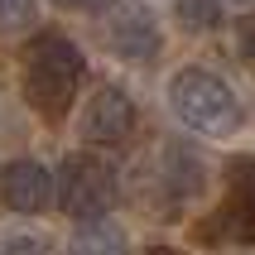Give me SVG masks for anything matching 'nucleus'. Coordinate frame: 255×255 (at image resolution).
<instances>
[{
  "mask_svg": "<svg viewBox=\"0 0 255 255\" xmlns=\"http://www.w3.org/2000/svg\"><path fill=\"white\" fill-rule=\"evenodd\" d=\"M87 82V53L68 34L39 29L19 58V92L43 121H63Z\"/></svg>",
  "mask_w": 255,
  "mask_h": 255,
  "instance_id": "1",
  "label": "nucleus"
},
{
  "mask_svg": "<svg viewBox=\"0 0 255 255\" xmlns=\"http://www.w3.org/2000/svg\"><path fill=\"white\" fill-rule=\"evenodd\" d=\"M130 193L144 212L178 217L188 202L207 193V159L183 140H159L149 154L130 169Z\"/></svg>",
  "mask_w": 255,
  "mask_h": 255,
  "instance_id": "2",
  "label": "nucleus"
},
{
  "mask_svg": "<svg viewBox=\"0 0 255 255\" xmlns=\"http://www.w3.org/2000/svg\"><path fill=\"white\" fill-rule=\"evenodd\" d=\"M169 111L202 140H231L246 126V106L217 68L183 63L169 77Z\"/></svg>",
  "mask_w": 255,
  "mask_h": 255,
  "instance_id": "3",
  "label": "nucleus"
},
{
  "mask_svg": "<svg viewBox=\"0 0 255 255\" xmlns=\"http://www.w3.org/2000/svg\"><path fill=\"white\" fill-rule=\"evenodd\" d=\"M58 207L72 217V222H97V217H111L116 193H121V178H116V164L101 159L97 149H72V154L58 159Z\"/></svg>",
  "mask_w": 255,
  "mask_h": 255,
  "instance_id": "4",
  "label": "nucleus"
},
{
  "mask_svg": "<svg viewBox=\"0 0 255 255\" xmlns=\"http://www.w3.org/2000/svg\"><path fill=\"white\" fill-rule=\"evenodd\" d=\"M101 43H106V53L121 58V63H154L159 48H164V29H159L154 10L144 5V0H111L106 10H101Z\"/></svg>",
  "mask_w": 255,
  "mask_h": 255,
  "instance_id": "5",
  "label": "nucleus"
},
{
  "mask_svg": "<svg viewBox=\"0 0 255 255\" xmlns=\"http://www.w3.org/2000/svg\"><path fill=\"white\" fill-rule=\"evenodd\" d=\"M140 126V111H135V97H130L126 87H97L92 97L82 101V111H77V140L92 144V149H121V144L135 135Z\"/></svg>",
  "mask_w": 255,
  "mask_h": 255,
  "instance_id": "6",
  "label": "nucleus"
},
{
  "mask_svg": "<svg viewBox=\"0 0 255 255\" xmlns=\"http://www.w3.org/2000/svg\"><path fill=\"white\" fill-rule=\"evenodd\" d=\"M58 202V178L43 159L24 154V159H10L0 169V207L14 217H39Z\"/></svg>",
  "mask_w": 255,
  "mask_h": 255,
  "instance_id": "7",
  "label": "nucleus"
},
{
  "mask_svg": "<svg viewBox=\"0 0 255 255\" xmlns=\"http://www.w3.org/2000/svg\"><path fill=\"white\" fill-rule=\"evenodd\" d=\"M198 236L212 246H255V202L227 193V202H217V212L198 222Z\"/></svg>",
  "mask_w": 255,
  "mask_h": 255,
  "instance_id": "8",
  "label": "nucleus"
},
{
  "mask_svg": "<svg viewBox=\"0 0 255 255\" xmlns=\"http://www.w3.org/2000/svg\"><path fill=\"white\" fill-rule=\"evenodd\" d=\"M68 255H130V231L116 217H97V222H77Z\"/></svg>",
  "mask_w": 255,
  "mask_h": 255,
  "instance_id": "9",
  "label": "nucleus"
},
{
  "mask_svg": "<svg viewBox=\"0 0 255 255\" xmlns=\"http://www.w3.org/2000/svg\"><path fill=\"white\" fill-rule=\"evenodd\" d=\"M173 19L188 34H212L222 24V0H173Z\"/></svg>",
  "mask_w": 255,
  "mask_h": 255,
  "instance_id": "10",
  "label": "nucleus"
},
{
  "mask_svg": "<svg viewBox=\"0 0 255 255\" xmlns=\"http://www.w3.org/2000/svg\"><path fill=\"white\" fill-rule=\"evenodd\" d=\"M39 24V0H0V39H19Z\"/></svg>",
  "mask_w": 255,
  "mask_h": 255,
  "instance_id": "11",
  "label": "nucleus"
},
{
  "mask_svg": "<svg viewBox=\"0 0 255 255\" xmlns=\"http://www.w3.org/2000/svg\"><path fill=\"white\" fill-rule=\"evenodd\" d=\"M231 48H236V58L255 72V10L236 14V24H231Z\"/></svg>",
  "mask_w": 255,
  "mask_h": 255,
  "instance_id": "12",
  "label": "nucleus"
},
{
  "mask_svg": "<svg viewBox=\"0 0 255 255\" xmlns=\"http://www.w3.org/2000/svg\"><path fill=\"white\" fill-rule=\"evenodd\" d=\"M227 188L255 202V154H236L227 164Z\"/></svg>",
  "mask_w": 255,
  "mask_h": 255,
  "instance_id": "13",
  "label": "nucleus"
},
{
  "mask_svg": "<svg viewBox=\"0 0 255 255\" xmlns=\"http://www.w3.org/2000/svg\"><path fill=\"white\" fill-rule=\"evenodd\" d=\"M58 10H72V14H97V10H106L111 0H53Z\"/></svg>",
  "mask_w": 255,
  "mask_h": 255,
  "instance_id": "14",
  "label": "nucleus"
},
{
  "mask_svg": "<svg viewBox=\"0 0 255 255\" xmlns=\"http://www.w3.org/2000/svg\"><path fill=\"white\" fill-rule=\"evenodd\" d=\"M144 255H183V251H178V246H149Z\"/></svg>",
  "mask_w": 255,
  "mask_h": 255,
  "instance_id": "15",
  "label": "nucleus"
}]
</instances>
